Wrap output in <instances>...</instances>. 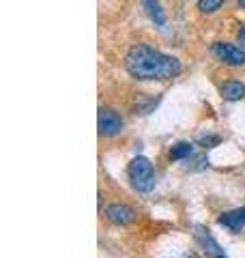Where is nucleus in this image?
<instances>
[{
	"instance_id": "423d86ee",
	"label": "nucleus",
	"mask_w": 245,
	"mask_h": 258,
	"mask_svg": "<svg viewBox=\"0 0 245 258\" xmlns=\"http://www.w3.org/2000/svg\"><path fill=\"white\" fill-rule=\"evenodd\" d=\"M105 217L116 226H127V224H132L136 220V211L132 207L116 203V205H110L108 209H105Z\"/></svg>"
},
{
	"instance_id": "4468645a",
	"label": "nucleus",
	"mask_w": 245,
	"mask_h": 258,
	"mask_svg": "<svg viewBox=\"0 0 245 258\" xmlns=\"http://www.w3.org/2000/svg\"><path fill=\"white\" fill-rule=\"evenodd\" d=\"M236 41H239V43H241V47L245 50V24L239 28V32H236Z\"/></svg>"
},
{
	"instance_id": "9b49d317",
	"label": "nucleus",
	"mask_w": 245,
	"mask_h": 258,
	"mask_svg": "<svg viewBox=\"0 0 245 258\" xmlns=\"http://www.w3.org/2000/svg\"><path fill=\"white\" fill-rule=\"evenodd\" d=\"M224 3L226 0H198V3H196V9H198L202 15H213L222 9Z\"/></svg>"
},
{
	"instance_id": "9d476101",
	"label": "nucleus",
	"mask_w": 245,
	"mask_h": 258,
	"mask_svg": "<svg viewBox=\"0 0 245 258\" xmlns=\"http://www.w3.org/2000/svg\"><path fill=\"white\" fill-rule=\"evenodd\" d=\"M142 7L149 13V18L157 24V26H166V15H163V9L157 0H142Z\"/></svg>"
},
{
	"instance_id": "1a4fd4ad",
	"label": "nucleus",
	"mask_w": 245,
	"mask_h": 258,
	"mask_svg": "<svg viewBox=\"0 0 245 258\" xmlns=\"http://www.w3.org/2000/svg\"><path fill=\"white\" fill-rule=\"evenodd\" d=\"M159 103V97H151V95H144V93H138L136 99L132 103V108L136 114H149L153 112V108Z\"/></svg>"
},
{
	"instance_id": "2eb2a0df",
	"label": "nucleus",
	"mask_w": 245,
	"mask_h": 258,
	"mask_svg": "<svg viewBox=\"0 0 245 258\" xmlns=\"http://www.w3.org/2000/svg\"><path fill=\"white\" fill-rule=\"evenodd\" d=\"M236 5H239V9H245V0H236Z\"/></svg>"
},
{
	"instance_id": "f257e3e1",
	"label": "nucleus",
	"mask_w": 245,
	"mask_h": 258,
	"mask_svg": "<svg viewBox=\"0 0 245 258\" xmlns=\"http://www.w3.org/2000/svg\"><path fill=\"white\" fill-rule=\"evenodd\" d=\"M127 74L136 80H172L181 74V60L149 45H134L125 56Z\"/></svg>"
},
{
	"instance_id": "39448f33",
	"label": "nucleus",
	"mask_w": 245,
	"mask_h": 258,
	"mask_svg": "<svg viewBox=\"0 0 245 258\" xmlns=\"http://www.w3.org/2000/svg\"><path fill=\"white\" fill-rule=\"evenodd\" d=\"M194 237H196V241H198V245L202 247V252L207 254L209 258H226L222 245H219L217 241L209 235V230H204L202 226H196Z\"/></svg>"
},
{
	"instance_id": "dca6fc26",
	"label": "nucleus",
	"mask_w": 245,
	"mask_h": 258,
	"mask_svg": "<svg viewBox=\"0 0 245 258\" xmlns=\"http://www.w3.org/2000/svg\"><path fill=\"white\" fill-rule=\"evenodd\" d=\"M178 258H198L196 254H183V256H178Z\"/></svg>"
},
{
	"instance_id": "20e7f679",
	"label": "nucleus",
	"mask_w": 245,
	"mask_h": 258,
	"mask_svg": "<svg viewBox=\"0 0 245 258\" xmlns=\"http://www.w3.org/2000/svg\"><path fill=\"white\" fill-rule=\"evenodd\" d=\"M97 127H99V134L105 138H112L122 132V118L116 110L112 108H99V118H97Z\"/></svg>"
},
{
	"instance_id": "0eeeda50",
	"label": "nucleus",
	"mask_w": 245,
	"mask_h": 258,
	"mask_svg": "<svg viewBox=\"0 0 245 258\" xmlns=\"http://www.w3.org/2000/svg\"><path fill=\"white\" fill-rule=\"evenodd\" d=\"M217 224L228 228L230 232H239L245 226V209H232L228 213H222L217 217Z\"/></svg>"
},
{
	"instance_id": "f03ea898",
	"label": "nucleus",
	"mask_w": 245,
	"mask_h": 258,
	"mask_svg": "<svg viewBox=\"0 0 245 258\" xmlns=\"http://www.w3.org/2000/svg\"><path fill=\"white\" fill-rule=\"evenodd\" d=\"M127 176L138 191H151L155 187V170L146 157H134L127 166Z\"/></svg>"
},
{
	"instance_id": "f8f14e48",
	"label": "nucleus",
	"mask_w": 245,
	"mask_h": 258,
	"mask_svg": "<svg viewBox=\"0 0 245 258\" xmlns=\"http://www.w3.org/2000/svg\"><path fill=\"white\" fill-rule=\"evenodd\" d=\"M194 153V149H192V144L190 142H178V144H174L172 149H170V159L172 161H178V159H187Z\"/></svg>"
},
{
	"instance_id": "6e6552de",
	"label": "nucleus",
	"mask_w": 245,
	"mask_h": 258,
	"mask_svg": "<svg viewBox=\"0 0 245 258\" xmlns=\"http://www.w3.org/2000/svg\"><path fill=\"white\" fill-rule=\"evenodd\" d=\"M222 97L226 101H241L245 97V84L239 80H228L222 84Z\"/></svg>"
},
{
	"instance_id": "ddd939ff",
	"label": "nucleus",
	"mask_w": 245,
	"mask_h": 258,
	"mask_svg": "<svg viewBox=\"0 0 245 258\" xmlns=\"http://www.w3.org/2000/svg\"><path fill=\"white\" fill-rule=\"evenodd\" d=\"M198 144H200V147H204V149L217 147V144H219V136H200Z\"/></svg>"
},
{
	"instance_id": "7ed1b4c3",
	"label": "nucleus",
	"mask_w": 245,
	"mask_h": 258,
	"mask_svg": "<svg viewBox=\"0 0 245 258\" xmlns=\"http://www.w3.org/2000/svg\"><path fill=\"white\" fill-rule=\"evenodd\" d=\"M211 54L215 58L226 64V67H243L245 64V50L234 43H226V41H215L211 45Z\"/></svg>"
}]
</instances>
